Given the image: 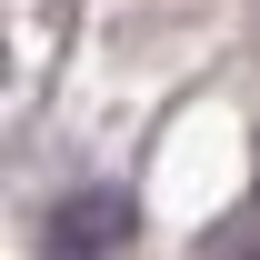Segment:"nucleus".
<instances>
[{"instance_id": "2", "label": "nucleus", "mask_w": 260, "mask_h": 260, "mask_svg": "<svg viewBox=\"0 0 260 260\" xmlns=\"http://www.w3.org/2000/svg\"><path fill=\"white\" fill-rule=\"evenodd\" d=\"M200 260H260V220H250V230H230V240H210Z\"/></svg>"}, {"instance_id": "1", "label": "nucleus", "mask_w": 260, "mask_h": 260, "mask_svg": "<svg viewBox=\"0 0 260 260\" xmlns=\"http://www.w3.org/2000/svg\"><path fill=\"white\" fill-rule=\"evenodd\" d=\"M130 220H140L130 190H70L60 210H50V230H40V250L50 260H110L130 240Z\"/></svg>"}]
</instances>
